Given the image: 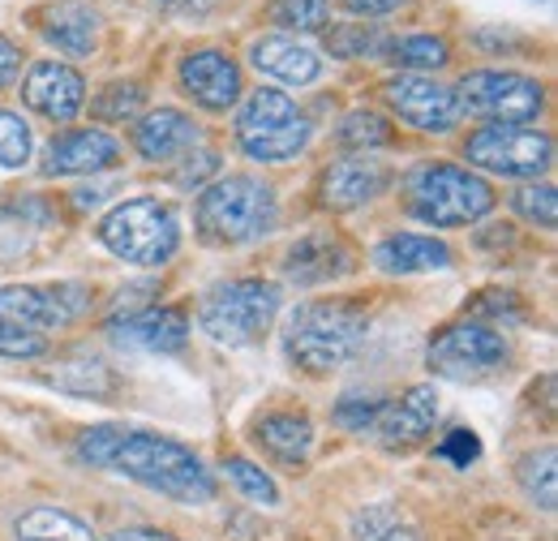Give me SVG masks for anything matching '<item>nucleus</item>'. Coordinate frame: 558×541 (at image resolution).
Returning a JSON list of instances; mask_svg holds the SVG:
<instances>
[{
  "label": "nucleus",
  "instance_id": "nucleus-1",
  "mask_svg": "<svg viewBox=\"0 0 558 541\" xmlns=\"http://www.w3.org/2000/svg\"><path fill=\"white\" fill-rule=\"evenodd\" d=\"M77 456L90 469H108L146 490L177 498V503H210L215 498V477L207 465L177 438L150 434V430H125V425H90L77 438Z\"/></svg>",
  "mask_w": 558,
  "mask_h": 541
},
{
  "label": "nucleus",
  "instance_id": "nucleus-2",
  "mask_svg": "<svg viewBox=\"0 0 558 541\" xmlns=\"http://www.w3.org/2000/svg\"><path fill=\"white\" fill-rule=\"evenodd\" d=\"M369 327V310L352 297L340 301H310L292 314L288 323V357L296 361V370L305 374H331L344 361H352V352L361 348Z\"/></svg>",
  "mask_w": 558,
  "mask_h": 541
},
{
  "label": "nucleus",
  "instance_id": "nucleus-3",
  "mask_svg": "<svg viewBox=\"0 0 558 541\" xmlns=\"http://www.w3.org/2000/svg\"><path fill=\"white\" fill-rule=\"evenodd\" d=\"M279 219L276 190L258 177H219L198 194L194 224L210 245H250L267 237Z\"/></svg>",
  "mask_w": 558,
  "mask_h": 541
},
{
  "label": "nucleus",
  "instance_id": "nucleus-4",
  "mask_svg": "<svg viewBox=\"0 0 558 541\" xmlns=\"http://www.w3.org/2000/svg\"><path fill=\"white\" fill-rule=\"evenodd\" d=\"M404 199L409 211L417 215L421 224L429 228H464V224H477L486 219L498 194L482 172L473 168H460V164H421L404 177Z\"/></svg>",
  "mask_w": 558,
  "mask_h": 541
},
{
  "label": "nucleus",
  "instance_id": "nucleus-5",
  "mask_svg": "<svg viewBox=\"0 0 558 541\" xmlns=\"http://www.w3.org/2000/svg\"><path fill=\"white\" fill-rule=\"evenodd\" d=\"M99 241L108 254L125 263L163 267L181 250V219L159 199H130L99 219Z\"/></svg>",
  "mask_w": 558,
  "mask_h": 541
},
{
  "label": "nucleus",
  "instance_id": "nucleus-6",
  "mask_svg": "<svg viewBox=\"0 0 558 541\" xmlns=\"http://www.w3.org/2000/svg\"><path fill=\"white\" fill-rule=\"evenodd\" d=\"M310 117L276 86H258L245 95L241 112H236V142L250 159L258 164H283L296 159L310 146Z\"/></svg>",
  "mask_w": 558,
  "mask_h": 541
},
{
  "label": "nucleus",
  "instance_id": "nucleus-7",
  "mask_svg": "<svg viewBox=\"0 0 558 541\" xmlns=\"http://www.w3.org/2000/svg\"><path fill=\"white\" fill-rule=\"evenodd\" d=\"M279 314V288L267 279H228L215 284L198 305V327L215 344L245 348L271 332Z\"/></svg>",
  "mask_w": 558,
  "mask_h": 541
},
{
  "label": "nucleus",
  "instance_id": "nucleus-8",
  "mask_svg": "<svg viewBox=\"0 0 558 541\" xmlns=\"http://www.w3.org/2000/svg\"><path fill=\"white\" fill-rule=\"evenodd\" d=\"M456 104L460 117H482L494 125H529L542 117L546 108V86L529 73H511V69H477L464 73L456 86Z\"/></svg>",
  "mask_w": 558,
  "mask_h": 541
},
{
  "label": "nucleus",
  "instance_id": "nucleus-9",
  "mask_svg": "<svg viewBox=\"0 0 558 541\" xmlns=\"http://www.w3.org/2000/svg\"><path fill=\"white\" fill-rule=\"evenodd\" d=\"M464 159L507 181H537L555 164V137L524 125H489L464 142Z\"/></svg>",
  "mask_w": 558,
  "mask_h": 541
},
{
  "label": "nucleus",
  "instance_id": "nucleus-10",
  "mask_svg": "<svg viewBox=\"0 0 558 541\" xmlns=\"http://www.w3.org/2000/svg\"><path fill=\"white\" fill-rule=\"evenodd\" d=\"M90 305L86 284H0V327L61 332Z\"/></svg>",
  "mask_w": 558,
  "mask_h": 541
},
{
  "label": "nucleus",
  "instance_id": "nucleus-11",
  "mask_svg": "<svg viewBox=\"0 0 558 541\" xmlns=\"http://www.w3.org/2000/svg\"><path fill=\"white\" fill-rule=\"evenodd\" d=\"M425 357H429V370L442 378H482V374L502 370L507 339L482 323H456V327H442L429 339Z\"/></svg>",
  "mask_w": 558,
  "mask_h": 541
},
{
  "label": "nucleus",
  "instance_id": "nucleus-12",
  "mask_svg": "<svg viewBox=\"0 0 558 541\" xmlns=\"http://www.w3.org/2000/svg\"><path fill=\"white\" fill-rule=\"evenodd\" d=\"M391 112L413 125L421 134H451L460 125V104H456V91L434 82V77H421V73H404V77H391L383 86Z\"/></svg>",
  "mask_w": 558,
  "mask_h": 541
},
{
  "label": "nucleus",
  "instance_id": "nucleus-13",
  "mask_svg": "<svg viewBox=\"0 0 558 541\" xmlns=\"http://www.w3.org/2000/svg\"><path fill=\"white\" fill-rule=\"evenodd\" d=\"M177 73H181V91H185L198 108H207V112H228V108H236L241 95H245L241 65H236L228 52H219V48H198V52H190Z\"/></svg>",
  "mask_w": 558,
  "mask_h": 541
},
{
  "label": "nucleus",
  "instance_id": "nucleus-14",
  "mask_svg": "<svg viewBox=\"0 0 558 541\" xmlns=\"http://www.w3.org/2000/svg\"><path fill=\"white\" fill-rule=\"evenodd\" d=\"M22 99L39 117L65 125V121H73L86 108V82L65 61H35L31 73H26V82H22Z\"/></svg>",
  "mask_w": 558,
  "mask_h": 541
},
{
  "label": "nucleus",
  "instance_id": "nucleus-15",
  "mask_svg": "<svg viewBox=\"0 0 558 541\" xmlns=\"http://www.w3.org/2000/svg\"><path fill=\"white\" fill-rule=\"evenodd\" d=\"M438 392L429 387V383H421V387H409L400 400H391V405L378 408V417H374V438L383 443V447H413L421 443L429 430H434V421H438Z\"/></svg>",
  "mask_w": 558,
  "mask_h": 541
},
{
  "label": "nucleus",
  "instance_id": "nucleus-16",
  "mask_svg": "<svg viewBox=\"0 0 558 541\" xmlns=\"http://www.w3.org/2000/svg\"><path fill=\"white\" fill-rule=\"evenodd\" d=\"M391 185V168L369 159V155H356V159H340L323 172V206L327 211H356V206H369L374 199H383Z\"/></svg>",
  "mask_w": 558,
  "mask_h": 541
},
{
  "label": "nucleus",
  "instance_id": "nucleus-17",
  "mask_svg": "<svg viewBox=\"0 0 558 541\" xmlns=\"http://www.w3.org/2000/svg\"><path fill=\"white\" fill-rule=\"evenodd\" d=\"M352 267H356L352 250L340 237H331V232H310V237H301L296 245H288V254H283V279H292V284H301V288L340 279V275H349Z\"/></svg>",
  "mask_w": 558,
  "mask_h": 541
},
{
  "label": "nucleus",
  "instance_id": "nucleus-18",
  "mask_svg": "<svg viewBox=\"0 0 558 541\" xmlns=\"http://www.w3.org/2000/svg\"><path fill=\"white\" fill-rule=\"evenodd\" d=\"M121 159V142L104 130H70V134L52 137L44 172L48 177H86V172H104Z\"/></svg>",
  "mask_w": 558,
  "mask_h": 541
},
{
  "label": "nucleus",
  "instance_id": "nucleus-19",
  "mask_svg": "<svg viewBox=\"0 0 558 541\" xmlns=\"http://www.w3.org/2000/svg\"><path fill=\"white\" fill-rule=\"evenodd\" d=\"M134 146L146 164H168L190 146H198V125L181 108H155L134 125Z\"/></svg>",
  "mask_w": 558,
  "mask_h": 541
},
{
  "label": "nucleus",
  "instance_id": "nucleus-20",
  "mask_svg": "<svg viewBox=\"0 0 558 541\" xmlns=\"http://www.w3.org/2000/svg\"><path fill=\"white\" fill-rule=\"evenodd\" d=\"M112 336L142 352H181L190 344V318L172 305L163 310H138L112 323Z\"/></svg>",
  "mask_w": 558,
  "mask_h": 541
},
{
  "label": "nucleus",
  "instance_id": "nucleus-21",
  "mask_svg": "<svg viewBox=\"0 0 558 541\" xmlns=\"http://www.w3.org/2000/svg\"><path fill=\"white\" fill-rule=\"evenodd\" d=\"M250 65L258 69L263 77H271V82H283V86H310V82H318V73H323V61H318L314 48H305V44H296V39H283V35L254 39Z\"/></svg>",
  "mask_w": 558,
  "mask_h": 541
},
{
  "label": "nucleus",
  "instance_id": "nucleus-22",
  "mask_svg": "<svg viewBox=\"0 0 558 541\" xmlns=\"http://www.w3.org/2000/svg\"><path fill=\"white\" fill-rule=\"evenodd\" d=\"M374 267L387 275H421L451 267V245L425 232H396L374 250Z\"/></svg>",
  "mask_w": 558,
  "mask_h": 541
},
{
  "label": "nucleus",
  "instance_id": "nucleus-23",
  "mask_svg": "<svg viewBox=\"0 0 558 541\" xmlns=\"http://www.w3.org/2000/svg\"><path fill=\"white\" fill-rule=\"evenodd\" d=\"M44 39L70 57H90L99 44V13L82 0H61L44 13Z\"/></svg>",
  "mask_w": 558,
  "mask_h": 541
},
{
  "label": "nucleus",
  "instance_id": "nucleus-24",
  "mask_svg": "<svg viewBox=\"0 0 558 541\" xmlns=\"http://www.w3.org/2000/svg\"><path fill=\"white\" fill-rule=\"evenodd\" d=\"M254 438L279 465H305L314 452V421L305 412H267L254 425Z\"/></svg>",
  "mask_w": 558,
  "mask_h": 541
},
{
  "label": "nucleus",
  "instance_id": "nucleus-25",
  "mask_svg": "<svg viewBox=\"0 0 558 541\" xmlns=\"http://www.w3.org/2000/svg\"><path fill=\"white\" fill-rule=\"evenodd\" d=\"M48 383H52L57 392L86 396V400H108V396L117 392L112 370H108L99 357H90V352H73L65 361H57V365L48 370Z\"/></svg>",
  "mask_w": 558,
  "mask_h": 541
},
{
  "label": "nucleus",
  "instance_id": "nucleus-26",
  "mask_svg": "<svg viewBox=\"0 0 558 541\" xmlns=\"http://www.w3.org/2000/svg\"><path fill=\"white\" fill-rule=\"evenodd\" d=\"M17 541H99L86 520H77L65 507H31L13 520Z\"/></svg>",
  "mask_w": 558,
  "mask_h": 541
},
{
  "label": "nucleus",
  "instance_id": "nucleus-27",
  "mask_svg": "<svg viewBox=\"0 0 558 541\" xmlns=\"http://www.w3.org/2000/svg\"><path fill=\"white\" fill-rule=\"evenodd\" d=\"M520 485L529 494L533 507L542 512H555L558 507V452L555 447H542L533 456L520 460Z\"/></svg>",
  "mask_w": 558,
  "mask_h": 541
},
{
  "label": "nucleus",
  "instance_id": "nucleus-28",
  "mask_svg": "<svg viewBox=\"0 0 558 541\" xmlns=\"http://www.w3.org/2000/svg\"><path fill=\"white\" fill-rule=\"evenodd\" d=\"M352 541H421V533L391 503H374L352 516Z\"/></svg>",
  "mask_w": 558,
  "mask_h": 541
},
{
  "label": "nucleus",
  "instance_id": "nucleus-29",
  "mask_svg": "<svg viewBox=\"0 0 558 541\" xmlns=\"http://www.w3.org/2000/svg\"><path fill=\"white\" fill-rule=\"evenodd\" d=\"M142 104H146L142 82H108V86L90 99V112H95L99 121L121 125V121H134V117H138Z\"/></svg>",
  "mask_w": 558,
  "mask_h": 541
},
{
  "label": "nucleus",
  "instance_id": "nucleus-30",
  "mask_svg": "<svg viewBox=\"0 0 558 541\" xmlns=\"http://www.w3.org/2000/svg\"><path fill=\"white\" fill-rule=\"evenodd\" d=\"M327 48L340 61H365V57H383L391 48V39L378 26H336L327 35Z\"/></svg>",
  "mask_w": 558,
  "mask_h": 541
},
{
  "label": "nucleus",
  "instance_id": "nucleus-31",
  "mask_svg": "<svg viewBox=\"0 0 558 541\" xmlns=\"http://www.w3.org/2000/svg\"><path fill=\"white\" fill-rule=\"evenodd\" d=\"M387 52H391V65L404 69H442L451 61V44L442 35H409V39H396Z\"/></svg>",
  "mask_w": 558,
  "mask_h": 541
},
{
  "label": "nucleus",
  "instance_id": "nucleus-32",
  "mask_svg": "<svg viewBox=\"0 0 558 541\" xmlns=\"http://www.w3.org/2000/svg\"><path fill=\"white\" fill-rule=\"evenodd\" d=\"M391 142H396V130L378 112L356 108L340 121V146H349V151H374V146H391Z\"/></svg>",
  "mask_w": 558,
  "mask_h": 541
},
{
  "label": "nucleus",
  "instance_id": "nucleus-33",
  "mask_svg": "<svg viewBox=\"0 0 558 541\" xmlns=\"http://www.w3.org/2000/svg\"><path fill=\"white\" fill-rule=\"evenodd\" d=\"M223 473H228V481H232L245 498H254V503H263V507H276L279 503V485L263 473L254 460H245V456H228V460H223Z\"/></svg>",
  "mask_w": 558,
  "mask_h": 541
},
{
  "label": "nucleus",
  "instance_id": "nucleus-34",
  "mask_svg": "<svg viewBox=\"0 0 558 541\" xmlns=\"http://www.w3.org/2000/svg\"><path fill=\"white\" fill-rule=\"evenodd\" d=\"M511 211L529 224H542V228H555L558 224V194L555 185H520L511 194Z\"/></svg>",
  "mask_w": 558,
  "mask_h": 541
},
{
  "label": "nucleus",
  "instance_id": "nucleus-35",
  "mask_svg": "<svg viewBox=\"0 0 558 541\" xmlns=\"http://www.w3.org/2000/svg\"><path fill=\"white\" fill-rule=\"evenodd\" d=\"M331 17V0H279L276 22L288 31H323Z\"/></svg>",
  "mask_w": 558,
  "mask_h": 541
},
{
  "label": "nucleus",
  "instance_id": "nucleus-36",
  "mask_svg": "<svg viewBox=\"0 0 558 541\" xmlns=\"http://www.w3.org/2000/svg\"><path fill=\"white\" fill-rule=\"evenodd\" d=\"M31 159V130L17 112L0 108V168H22Z\"/></svg>",
  "mask_w": 558,
  "mask_h": 541
},
{
  "label": "nucleus",
  "instance_id": "nucleus-37",
  "mask_svg": "<svg viewBox=\"0 0 558 541\" xmlns=\"http://www.w3.org/2000/svg\"><path fill=\"white\" fill-rule=\"evenodd\" d=\"M48 352V336L39 332H17V327H0V357H13V361H35Z\"/></svg>",
  "mask_w": 558,
  "mask_h": 541
},
{
  "label": "nucleus",
  "instance_id": "nucleus-38",
  "mask_svg": "<svg viewBox=\"0 0 558 541\" xmlns=\"http://www.w3.org/2000/svg\"><path fill=\"white\" fill-rule=\"evenodd\" d=\"M438 456H442L447 465H456V469H469V465L482 460V438H477L473 430H451V434L442 438Z\"/></svg>",
  "mask_w": 558,
  "mask_h": 541
},
{
  "label": "nucleus",
  "instance_id": "nucleus-39",
  "mask_svg": "<svg viewBox=\"0 0 558 541\" xmlns=\"http://www.w3.org/2000/svg\"><path fill=\"white\" fill-rule=\"evenodd\" d=\"M378 408H383L378 396H344L336 405V425H344V430H369L374 417H378Z\"/></svg>",
  "mask_w": 558,
  "mask_h": 541
},
{
  "label": "nucleus",
  "instance_id": "nucleus-40",
  "mask_svg": "<svg viewBox=\"0 0 558 541\" xmlns=\"http://www.w3.org/2000/svg\"><path fill=\"white\" fill-rule=\"evenodd\" d=\"M17 73H22V48H17L9 35H0V91H4Z\"/></svg>",
  "mask_w": 558,
  "mask_h": 541
},
{
  "label": "nucleus",
  "instance_id": "nucleus-41",
  "mask_svg": "<svg viewBox=\"0 0 558 541\" xmlns=\"http://www.w3.org/2000/svg\"><path fill=\"white\" fill-rule=\"evenodd\" d=\"M349 13L356 17H387V13H396L400 4H409V0H340Z\"/></svg>",
  "mask_w": 558,
  "mask_h": 541
},
{
  "label": "nucleus",
  "instance_id": "nucleus-42",
  "mask_svg": "<svg viewBox=\"0 0 558 541\" xmlns=\"http://www.w3.org/2000/svg\"><path fill=\"white\" fill-rule=\"evenodd\" d=\"M112 541H181L172 538V533H159V529H121Z\"/></svg>",
  "mask_w": 558,
  "mask_h": 541
},
{
  "label": "nucleus",
  "instance_id": "nucleus-43",
  "mask_svg": "<svg viewBox=\"0 0 558 541\" xmlns=\"http://www.w3.org/2000/svg\"><path fill=\"white\" fill-rule=\"evenodd\" d=\"M163 9H177V13H207L215 0H155Z\"/></svg>",
  "mask_w": 558,
  "mask_h": 541
}]
</instances>
